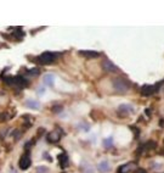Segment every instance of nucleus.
<instances>
[{"label": "nucleus", "mask_w": 164, "mask_h": 173, "mask_svg": "<svg viewBox=\"0 0 164 173\" xmlns=\"http://www.w3.org/2000/svg\"><path fill=\"white\" fill-rule=\"evenodd\" d=\"M112 84H113V88L117 93L119 94H125L129 89H130V82L126 79V78H123V77H118V78H114L112 81Z\"/></svg>", "instance_id": "obj_1"}, {"label": "nucleus", "mask_w": 164, "mask_h": 173, "mask_svg": "<svg viewBox=\"0 0 164 173\" xmlns=\"http://www.w3.org/2000/svg\"><path fill=\"white\" fill-rule=\"evenodd\" d=\"M5 83L6 84H10V86H16L18 88H25L27 86L28 81L22 77V76H15V77H5Z\"/></svg>", "instance_id": "obj_2"}, {"label": "nucleus", "mask_w": 164, "mask_h": 173, "mask_svg": "<svg viewBox=\"0 0 164 173\" xmlns=\"http://www.w3.org/2000/svg\"><path fill=\"white\" fill-rule=\"evenodd\" d=\"M56 58H57V54H56V53L45 51V53L40 54L35 60H37V62H39L41 65H51V63H54L55 62Z\"/></svg>", "instance_id": "obj_3"}, {"label": "nucleus", "mask_w": 164, "mask_h": 173, "mask_svg": "<svg viewBox=\"0 0 164 173\" xmlns=\"http://www.w3.org/2000/svg\"><path fill=\"white\" fill-rule=\"evenodd\" d=\"M163 83H164V81H162L161 83L154 84V86H144L142 88H141V94H142L144 96H150V95H152V94L157 93Z\"/></svg>", "instance_id": "obj_4"}, {"label": "nucleus", "mask_w": 164, "mask_h": 173, "mask_svg": "<svg viewBox=\"0 0 164 173\" xmlns=\"http://www.w3.org/2000/svg\"><path fill=\"white\" fill-rule=\"evenodd\" d=\"M133 112H134V107L131 105H129V104H122L117 109V115L119 117H128Z\"/></svg>", "instance_id": "obj_5"}, {"label": "nucleus", "mask_w": 164, "mask_h": 173, "mask_svg": "<svg viewBox=\"0 0 164 173\" xmlns=\"http://www.w3.org/2000/svg\"><path fill=\"white\" fill-rule=\"evenodd\" d=\"M30 165H32V160H30L29 152L23 154V155L21 156L20 161H18V167H20V170L26 171V170H28V168L30 167Z\"/></svg>", "instance_id": "obj_6"}, {"label": "nucleus", "mask_w": 164, "mask_h": 173, "mask_svg": "<svg viewBox=\"0 0 164 173\" xmlns=\"http://www.w3.org/2000/svg\"><path fill=\"white\" fill-rule=\"evenodd\" d=\"M61 135H62V130L60 129V128H56V129L51 130V132L48 134L46 140H48L49 143H57V142L61 139Z\"/></svg>", "instance_id": "obj_7"}, {"label": "nucleus", "mask_w": 164, "mask_h": 173, "mask_svg": "<svg viewBox=\"0 0 164 173\" xmlns=\"http://www.w3.org/2000/svg\"><path fill=\"white\" fill-rule=\"evenodd\" d=\"M102 68L106 71V72H111V73H116L119 71V68L111 61L108 58H106L103 62H102Z\"/></svg>", "instance_id": "obj_8"}, {"label": "nucleus", "mask_w": 164, "mask_h": 173, "mask_svg": "<svg viewBox=\"0 0 164 173\" xmlns=\"http://www.w3.org/2000/svg\"><path fill=\"white\" fill-rule=\"evenodd\" d=\"M57 161L61 166V168H66L68 166V155L66 152H61L58 156H57Z\"/></svg>", "instance_id": "obj_9"}, {"label": "nucleus", "mask_w": 164, "mask_h": 173, "mask_svg": "<svg viewBox=\"0 0 164 173\" xmlns=\"http://www.w3.org/2000/svg\"><path fill=\"white\" fill-rule=\"evenodd\" d=\"M97 171L100 173H108L111 171V167H109V162L103 160L101 161L98 165H97Z\"/></svg>", "instance_id": "obj_10"}, {"label": "nucleus", "mask_w": 164, "mask_h": 173, "mask_svg": "<svg viewBox=\"0 0 164 173\" xmlns=\"http://www.w3.org/2000/svg\"><path fill=\"white\" fill-rule=\"evenodd\" d=\"M43 82H44V84H45L46 86H54V84H55L54 74H51V73H46V74L44 76V78H43Z\"/></svg>", "instance_id": "obj_11"}, {"label": "nucleus", "mask_w": 164, "mask_h": 173, "mask_svg": "<svg viewBox=\"0 0 164 173\" xmlns=\"http://www.w3.org/2000/svg\"><path fill=\"white\" fill-rule=\"evenodd\" d=\"M79 54L82 56H85V58H97L100 55V53L94 51V50H80Z\"/></svg>", "instance_id": "obj_12"}, {"label": "nucleus", "mask_w": 164, "mask_h": 173, "mask_svg": "<svg viewBox=\"0 0 164 173\" xmlns=\"http://www.w3.org/2000/svg\"><path fill=\"white\" fill-rule=\"evenodd\" d=\"M133 167H134V163H133V162H129V163H126V165H122V166L117 170V173H128Z\"/></svg>", "instance_id": "obj_13"}, {"label": "nucleus", "mask_w": 164, "mask_h": 173, "mask_svg": "<svg viewBox=\"0 0 164 173\" xmlns=\"http://www.w3.org/2000/svg\"><path fill=\"white\" fill-rule=\"evenodd\" d=\"M25 105L29 109H39L40 107V102L38 100H27L25 102Z\"/></svg>", "instance_id": "obj_14"}, {"label": "nucleus", "mask_w": 164, "mask_h": 173, "mask_svg": "<svg viewBox=\"0 0 164 173\" xmlns=\"http://www.w3.org/2000/svg\"><path fill=\"white\" fill-rule=\"evenodd\" d=\"M82 170H83V173H94V167L89 162H83Z\"/></svg>", "instance_id": "obj_15"}, {"label": "nucleus", "mask_w": 164, "mask_h": 173, "mask_svg": "<svg viewBox=\"0 0 164 173\" xmlns=\"http://www.w3.org/2000/svg\"><path fill=\"white\" fill-rule=\"evenodd\" d=\"M112 145H113V138L109 137V138H105L103 139V146L105 147H111Z\"/></svg>", "instance_id": "obj_16"}, {"label": "nucleus", "mask_w": 164, "mask_h": 173, "mask_svg": "<svg viewBox=\"0 0 164 173\" xmlns=\"http://www.w3.org/2000/svg\"><path fill=\"white\" fill-rule=\"evenodd\" d=\"M27 73H28V76H38V74L40 73V70H39L38 67H35V68H32V70H28Z\"/></svg>", "instance_id": "obj_17"}, {"label": "nucleus", "mask_w": 164, "mask_h": 173, "mask_svg": "<svg viewBox=\"0 0 164 173\" xmlns=\"http://www.w3.org/2000/svg\"><path fill=\"white\" fill-rule=\"evenodd\" d=\"M78 128H82V130H84V132H89L90 130V126L86 124L85 122H82V123L78 124Z\"/></svg>", "instance_id": "obj_18"}, {"label": "nucleus", "mask_w": 164, "mask_h": 173, "mask_svg": "<svg viewBox=\"0 0 164 173\" xmlns=\"http://www.w3.org/2000/svg\"><path fill=\"white\" fill-rule=\"evenodd\" d=\"M62 110H63V107L61 105H56L52 107V112H55V114H60V112H62Z\"/></svg>", "instance_id": "obj_19"}, {"label": "nucleus", "mask_w": 164, "mask_h": 173, "mask_svg": "<svg viewBox=\"0 0 164 173\" xmlns=\"http://www.w3.org/2000/svg\"><path fill=\"white\" fill-rule=\"evenodd\" d=\"M37 173H48V167H45V166L37 167Z\"/></svg>", "instance_id": "obj_20"}, {"label": "nucleus", "mask_w": 164, "mask_h": 173, "mask_svg": "<svg viewBox=\"0 0 164 173\" xmlns=\"http://www.w3.org/2000/svg\"><path fill=\"white\" fill-rule=\"evenodd\" d=\"M10 118V116L7 115V114H2V115H0V121H6V119H9Z\"/></svg>", "instance_id": "obj_21"}, {"label": "nucleus", "mask_w": 164, "mask_h": 173, "mask_svg": "<svg viewBox=\"0 0 164 173\" xmlns=\"http://www.w3.org/2000/svg\"><path fill=\"white\" fill-rule=\"evenodd\" d=\"M44 159H45V160H49L50 162L52 161V159H51V156H50L49 154H46V152H44Z\"/></svg>", "instance_id": "obj_22"}, {"label": "nucleus", "mask_w": 164, "mask_h": 173, "mask_svg": "<svg viewBox=\"0 0 164 173\" xmlns=\"http://www.w3.org/2000/svg\"><path fill=\"white\" fill-rule=\"evenodd\" d=\"M134 173H147L144 168H136L135 171H134Z\"/></svg>", "instance_id": "obj_23"}, {"label": "nucleus", "mask_w": 164, "mask_h": 173, "mask_svg": "<svg viewBox=\"0 0 164 173\" xmlns=\"http://www.w3.org/2000/svg\"><path fill=\"white\" fill-rule=\"evenodd\" d=\"M37 93H38V94H39V95H43V94H44V93H45V89H44V88H39V89H38V91H37Z\"/></svg>", "instance_id": "obj_24"}, {"label": "nucleus", "mask_w": 164, "mask_h": 173, "mask_svg": "<svg viewBox=\"0 0 164 173\" xmlns=\"http://www.w3.org/2000/svg\"><path fill=\"white\" fill-rule=\"evenodd\" d=\"M11 173H16V171H15V170H12V171H11Z\"/></svg>", "instance_id": "obj_25"}]
</instances>
